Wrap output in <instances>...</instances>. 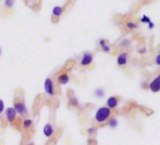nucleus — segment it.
<instances>
[{
    "label": "nucleus",
    "instance_id": "f257e3e1",
    "mask_svg": "<svg viewBox=\"0 0 160 145\" xmlns=\"http://www.w3.org/2000/svg\"><path fill=\"white\" fill-rule=\"evenodd\" d=\"M111 115V109L108 107H101L99 108L95 114H94V120L97 123H104L108 120V118Z\"/></svg>",
    "mask_w": 160,
    "mask_h": 145
},
{
    "label": "nucleus",
    "instance_id": "f03ea898",
    "mask_svg": "<svg viewBox=\"0 0 160 145\" xmlns=\"http://www.w3.org/2000/svg\"><path fill=\"white\" fill-rule=\"evenodd\" d=\"M13 108L15 109L17 115L21 117H27L28 115V109L23 101H15L13 104Z\"/></svg>",
    "mask_w": 160,
    "mask_h": 145
},
{
    "label": "nucleus",
    "instance_id": "7ed1b4c3",
    "mask_svg": "<svg viewBox=\"0 0 160 145\" xmlns=\"http://www.w3.org/2000/svg\"><path fill=\"white\" fill-rule=\"evenodd\" d=\"M43 89H44V92L48 96H54L55 95V83H54V80L52 78H47L44 80Z\"/></svg>",
    "mask_w": 160,
    "mask_h": 145
},
{
    "label": "nucleus",
    "instance_id": "20e7f679",
    "mask_svg": "<svg viewBox=\"0 0 160 145\" xmlns=\"http://www.w3.org/2000/svg\"><path fill=\"white\" fill-rule=\"evenodd\" d=\"M4 113H5L6 121L9 123H14V122L17 120V113H16L15 109L13 108V107H10V108H6Z\"/></svg>",
    "mask_w": 160,
    "mask_h": 145
},
{
    "label": "nucleus",
    "instance_id": "39448f33",
    "mask_svg": "<svg viewBox=\"0 0 160 145\" xmlns=\"http://www.w3.org/2000/svg\"><path fill=\"white\" fill-rule=\"evenodd\" d=\"M93 61V56L92 54H91L90 52H85L81 58V60H80V65L83 67H87L89 65H91Z\"/></svg>",
    "mask_w": 160,
    "mask_h": 145
},
{
    "label": "nucleus",
    "instance_id": "423d86ee",
    "mask_svg": "<svg viewBox=\"0 0 160 145\" xmlns=\"http://www.w3.org/2000/svg\"><path fill=\"white\" fill-rule=\"evenodd\" d=\"M55 132H56V130H55V128H54L53 124H52V123H50V122L46 123V124L43 126V128H42L43 136H44V137H46V138H52V137L55 135Z\"/></svg>",
    "mask_w": 160,
    "mask_h": 145
},
{
    "label": "nucleus",
    "instance_id": "0eeeda50",
    "mask_svg": "<svg viewBox=\"0 0 160 145\" xmlns=\"http://www.w3.org/2000/svg\"><path fill=\"white\" fill-rule=\"evenodd\" d=\"M70 76L69 74H67V72H61V74H59L57 78V80L58 82V84L60 85H66L70 82Z\"/></svg>",
    "mask_w": 160,
    "mask_h": 145
},
{
    "label": "nucleus",
    "instance_id": "6e6552de",
    "mask_svg": "<svg viewBox=\"0 0 160 145\" xmlns=\"http://www.w3.org/2000/svg\"><path fill=\"white\" fill-rule=\"evenodd\" d=\"M107 106L110 109L117 108V106H118V99L116 97H114V96L108 97V99L107 100Z\"/></svg>",
    "mask_w": 160,
    "mask_h": 145
},
{
    "label": "nucleus",
    "instance_id": "1a4fd4ad",
    "mask_svg": "<svg viewBox=\"0 0 160 145\" xmlns=\"http://www.w3.org/2000/svg\"><path fill=\"white\" fill-rule=\"evenodd\" d=\"M117 63L120 66H123L127 63V54L126 53H122L118 56L117 58Z\"/></svg>",
    "mask_w": 160,
    "mask_h": 145
},
{
    "label": "nucleus",
    "instance_id": "9d476101",
    "mask_svg": "<svg viewBox=\"0 0 160 145\" xmlns=\"http://www.w3.org/2000/svg\"><path fill=\"white\" fill-rule=\"evenodd\" d=\"M22 126H23L25 129L28 130V129H30V128L33 126V121H32L31 119H29V118H26V119H24L23 122H22Z\"/></svg>",
    "mask_w": 160,
    "mask_h": 145
},
{
    "label": "nucleus",
    "instance_id": "9b49d317",
    "mask_svg": "<svg viewBox=\"0 0 160 145\" xmlns=\"http://www.w3.org/2000/svg\"><path fill=\"white\" fill-rule=\"evenodd\" d=\"M150 89L152 92H158L160 90V81L158 80V78L154 79L151 84H150Z\"/></svg>",
    "mask_w": 160,
    "mask_h": 145
},
{
    "label": "nucleus",
    "instance_id": "f8f14e48",
    "mask_svg": "<svg viewBox=\"0 0 160 145\" xmlns=\"http://www.w3.org/2000/svg\"><path fill=\"white\" fill-rule=\"evenodd\" d=\"M99 45L101 46V48L103 49V51L105 52H109L110 51V46L107 43V42L105 40H100L99 41Z\"/></svg>",
    "mask_w": 160,
    "mask_h": 145
},
{
    "label": "nucleus",
    "instance_id": "ddd939ff",
    "mask_svg": "<svg viewBox=\"0 0 160 145\" xmlns=\"http://www.w3.org/2000/svg\"><path fill=\"white\" fill-rule=\"evenodd\" d=\"M62 8L61 7H59V6H57V7H55L53 10H52V13H53V15L54 16H56V17H59V16H61V14H62Z\"/></svg>",
    "mask_w": 160,
    "mask_h": 145
},
{
    "label": "nucleus",
    "instance_id": "4468645a",
    "mask_svg": "<svg viewBox=\"0 0 160 145\" xmlns=\"http://www.w3.org/2000/svg\"><path fill=\"white\" fill-rule=\"evenodd\" d=\"M94 95H95V97H97V98H102V97H104V95H105V91H104L102 88H97V89L94 91Z\"/></svg>",
    "mask_w": 160,
    "mask_h": 145
},
{
    "label": "nucleus",
    "instance_id": "2eb2a0df",
    "mask_svg": "<svg viewBox=\"0 0 160 145\" xmlns=\"http://www.w3.org/2000/svg\"><path fill=\"white\" fill-rule=\"evenodd\" d=\"M70 104L73 107H78L79 106V101L76 98V96H72L70 98Z\"/></svg>",
    "mask_w": 160,
    "mask_h": 145
},
{
    "label": "nucleus",
    "instance_id": "dca6fc26",
    "mask_svg": "<svg viewBox=\"0 0 160 145\" xmlns=\"http://www.w3.org/2000/svg\"><path fill=\"white\" fill-rule=\"evenodd\" d=\"M108 125H109V127H111V128H116L117 125H118V120H117L116 118L110 119V121L108 122Z\"/></svg>",
    "mask_w": 160,
    "mask_h": 145
},
{
    "label": "nucleus",
    "instance_id": "f3484780",
    "mask_svg": "<svg viewBox=\"0 0 160 145\" xmlns=\"http://www.w3.org/2000/svg\"><path fill=\"white\" fill-rule=\"evenodd\" d=\"M6 107H5V103L2 99H0V115H2L5 112Z\"/></svg>",
    "mask_w": 160,
    "mask_h": 145
},
{
    "label": "nucleus",
    "instance_id": "a211bd4d",
    "mask_svg": "<svg viewBox=\"0 0 160 145\" xmlns=\"http://www.w3.org/2000/svg\"><path fill=\"white\" fill-rule=\"evenodd\" d=\"M14 2H15V0H5L4 3L7 8H12L14 5Z\"/></svg>",
    "mask_w": 160,
    "mask_h": 145
},
{
    "label": "nucleus",
    "instance_id": "6ab92c4d",
    "mask_svg": "<svg viewBox=\"0 0 160 145\" xmlns=\"http://www.w3.org/2000/svg\"><path fill=\"white\" fill-rule=\"evenodd\" d=\"M140 22L143 23V24H149L151 22V19L147 16V15H143L142 18L140 19Z\"/></svg>",
    "mask_w": 160,
    "mask_h": 145
},
{
    "label": "nucleus",
    "instance_id": "aec40b11",
    "mask_svg": "<svg viewBox=\"0 0 160 145\" xmlns=\"http://www.w3.org/2000/svg\"><path fill=\"white\" fill-rule=\"evenodd\" d=\"M126 27L129 29H135V28H137V25L135 23H133V22H127L126 23Z\"/></svg>",
    "mask_w": 160,
    "mask_h": 145
},
{
    "label": "nucleus",
    "instance_id": "412c9836",
    "mask_svg": "<svg viewBox=\"0 0 160 145\" xmlns=\"http://www.w3.org/2000/svg\"><path fill=\"white\" fill-rule=\"evenodd\" d=\"M87 133H88L89 135H93V134L96 133V128H95V127H90V128L87 130Z\"/></svg>",
    "mask_w": 160,
    "mask_h": 145
},
{
    "label": "nucleus",
    "instance_id": "4be33fe9",
    "mask_svg": "<svg viewBox=\"0 0 160 145\" xmlns=\"http://www.w3.org/2000/svg\"><path fill=\"white\" fill-rule=\"evenodd\" d=\"M56 143H57V140L56 139H50V140L47 141L46 145H56Z\"/></svg>",
    "mask_w": 160,
    "mask_h": 145
},
{
    "label": "nucleus",
    "instance_id": "5701e85b",
    "mask_svg": "<svg viewBox=\"0 0 160 145\" xmlns=\"http://www.w3.org/2000/svg\"><path fill=\"white\" fill-rule=\"evenodd\" d=\"M155 62H156V64H157V65H160V55H158V56L156 57V58H155Z\"/></svg>",
    "mask_w": 160,
    "mask_h": 145
},
{
    "label": "nucleus",
    "instance_id": "b1692460",
    "mask_svg": "<svg viewBox=\"0 0 160 145\" xmlns=\"http://www.w3.org/2000/svg\"><path fill=\"white\" fill-rule=\"evenodd\" d=\"M148 26H149V28H150V29H152V28H153V26H154V25H153V23H152V22L151 21V22H150V23L148 24Z\"/></svg>",
    "mask_w": 160,
    "mask_h": 145
},
{
    "label": "nucleus",
    "instance_id": "393cba45",
    "mask_svg": "<svg viewBox=\"0 0 160 145\" xmlns=\"http://www.w3.org/2000/svg\"><path fill=\"white\" fill-rule=\"evenodd\" d=\"M145 52H146V48H142V49L139 50V53H141V54H143V53H145Z\"/></svg>",
    "mask_w": 160,
    "mask_h": 145
},
{
    "label": "nucleus",
    "instance_id": "a878e982",
    "mask_svg": "<svg viewBox=\"0 0 160 145\" xmlns=\"http://www.w3.org/2000/svg\"><path fill=\"white\" fill-rule=\"evenodd\" d=\"M1 53H2V51H1V48H0V56H1Z\"/></svg>",
    "mask_w": 160,
    "mask_h": 145
},
{
    "label": "nucleus",
    "instance_id": "bb28decb",
    "mask_svg": "<svg viewBox=\"0 0 160 145\" xmlns=\"http://www.w3.org/2000/svg\"><path fill=\"white\" fill-rule=\"evenodd\" d=\"M158 80H159V81H160V76H159V77H158Z\"/></svg>",
    "mask_w": 160,
    "mask_h": 145
},
{
    "label": "nucleus",
    "instance_id": "cd10ccee",
    "mask_svg": "<svg viewBox=\"0 0 160 145\" xmlns=\"http://www.w3.org/2000/svg\"><path fill=\"white\" fill-rule=\"evenodd\" d=\"M27 145H33L32 143H29V144H27Z\"/></svg>",
    "mask_w": 160,
    "mask_h": 145
}]
</instances>
